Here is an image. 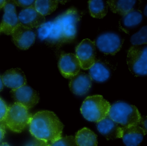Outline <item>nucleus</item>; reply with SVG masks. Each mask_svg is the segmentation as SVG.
Returning a JSON list of instances; mask_svg holds the SVG:
<instances>
[{
	"label": "nucleus",
	"instance_id": "obj_1",
	"mask_svg": "<svg viewBox=\"0 0 147 146\" xmlns=\"http://www.w3.org/2000/svg\"><path fill=\"white\" fill-rule=\"evenodd\" d=\"M29 125L31 134L36 139L50 143L62 137L63 125L53 112H38L32 116Z\"/></svg>",
	"mask_w": 147,
	"mask_h": 146
},
{
	"label": "nucleus",
	"instance_id": "obj_2",
	"mask_svg": "<svg viewBox=\"0 0 147 146\" xmlns=\"http://www.w3.org/2000/svg\"><path fill=\"white\" fill-rule=\"evenodd\" d=\"M111 106L101 95L89 96L83 101L81 112L86 120L97 123L108 116Z\"/></svg>",
	"mask_w": 147,
	"mask_h": 146
},
{
	"label": "nucleus",
	"instance_id": "obj_3",
	"mask_svg": "<svg viewBox=\"0 0 147 146\" xmlns=\"http://www.w3.org/2000/svg\"><path fill=\"white\" fill-rule=\"evenodd\" d=\"M108 116L123 127L138 125L141 118L136 106L123 101H118L111 106Z\"/></svg>",
	"mask_w": 147,
	"mask_h": 146
},
{
	"label": "nucleus",
	"instance_id": "obj_4",
	"mask_svg": "<svg viewBox=\"0 0 147 146\" xmlns=\"http://www.w3.org/2000/svg\"><path fill=\"white\" fill-rule=\"evenodd\" d=\"M32 116L28 108L15 102L8 106L4 123L11 130L20 133L29 125Z\"/></svg>",
	"mask_w": 147,
	"mask_h": 146
},
{
	"label": "nucleus",
	"instance_id": "obj_5",
	"mask_svg": "<svg viewBox=\"0 0 147 146\" xmlns=\"http://www.w3.org/2000/svg\"><path fill=\"white\" fill-rule=\"evenodd\" d=\"M127 63L130 71L136 76H144L147 74V46H131L128 51Z\"/></svg>",
	"mask_w": 147,
	"mask_h": 146
},
{
	"label": "nucleus",
	"instance_id": "obj_6",
	"mask_svg": "<svg viewBox=\"0 0 147 146\" xmlns=\"http://www.w3.org/2000/svg\"><path fill=\"white\" fill-rule=\"evenodd\" d=\"M39 38L50 45L63 43V32L58 18L53 21L45 22L38 30Z\"/></svg>",
	"mask_w": 147,
	"mask_h": 146
},
{
	"label": "nucleus",
	"instance_id": "obj_7",
	"mask_svg": "<svg viewBox=\"0 0 147 146\" xmlns=\"http://www.w3.org/2000/svg\"><path fill=\"white\" fill-rule=\"evenodd\" d=\"M57 18L62 28L64 42L72 41L77 34V25L80 19L78 11L71 8Z\"/></svg>",
	"mask_w": 147,
	"mask_h": 146
},
{
	"label": "nucleus",
	"instance_id": "obj_8",
	"mask_svg": "<svg viewBox=\"0 0 147 146\" xmlns=\"http://www.w3.org/2000/svg\"><path fill=\"white\" fill-rule=\"evenodd\" d=\"M123 39L115 33H102L97 38L96 46L101 52L107 55H114L119 51L123 45Z\"/></svg>",
	"mask_w": 147,
	"mask_h": 146
},
{
	"label": "nucleus",
	"instance_id": "obj_9",
	"mask_svg": "<svg viewBox=\"0 0 147 146\" xmlns=\"http://www.w3.org/2000/svg\"><path fill=\"white\" fill-rule=\"evenodd\" d=\"M76 52L82 69H89L96 62L95 43L89 39L83 40L76 47Z\"/></svg>",
	"mask_w": 147,
	"mask_h": 146
},
{
	"label": "nucleus",
	"instance_id": "obj_10",
	"mask_svg": "<svg viewBox=\"0 0 147 146\" xmlns=\"http://www.w3.org/2000/svg\"><path fill=\"white\" fill-rule=\"evenodd\" d=\"M11 93L15 102L23 105L28 109L34 107L40 99L38 92L26 84L19 88L12 89Z\"/></svg>",
	"mask_w": 147,
	"mask_h": 146
},
{
	"label": "nucleus",
	"instance_id": "obj_11",
	"mask_svg": "<svg viewBox=\"0 0 147 146\" xmlns=\"http://www.w3.org/2000/svg\"><path fill=\"white\" fill-rule=\"evenodd\" d=\"M11 35L13 42L20 50H28L34 44L36 39L34 31L20 23L15 27Z\"/></svg>",
	"mask_w": 147,
	"mask_h": 146
},
{
	"label": "nucleus",
	"instance_id": "obj_12",
	"mask_svg": "<svg viewBox=\"0 0 147 146\" xmlns=\"http://www.w3.org/2000/svg\"><path fill=\"white\" fill-rule=\"evenodd\" d=\"M16 7L13 1H7L4 7L5 14L0 24V34L4 33L6 35H11L19 24Z\"/></svg>",
	"mask_w": 147,
	"mask_h": 146
},
{
	"label": "nucleus",
	"instance_id": "obj_13",
	"mask_svg": "<svg viewBox=\"0 0 147 146\" xmlns=\"http://www.w3.org/2000/svg\"><path fill=\"white\" fill-rule=\"evenodd\" d=\"M58 68L63 77L70 79L78 74L81 68L79 59L73 53L61 55L58 62Z\"/></svg>",
	"mask_w": 147,
	"mask_h": 146
},
{
	"label": "nucleus",
	"instance_id": "obj_14",
	"mask_svg": "<svg viewBox=\"0 0 147 146\" xmlns=\"http://www.w3.org/2000/svg\"><path fill=\"white\" fill-rule=\"evenodd\" d=\"M18 17L19 23L30 29L39 28L45 21V17L36 10L35 6L24 9Z\"/></svg>",
	"mask_w": 147,
	"mask_h": 146
},
{
	"label": "nucleus",
	"instance_id": "obj_15",
	"mask_svg": "<svg viewBox=\"0 0 147 146\" xmlns=\"http://www.w3.org/2000/svg\"><path fill=\"white\" fill-rule=\"evenodd\" d=\"M97 129L99 132L107 140L115 139L122 137V127L113 121L109 116L97 122Z\"/></svg>",
	"mask_w": 147,
	"mask_h": 146
},
{
	"label": "nucleus",
	"instance_id": "obj_16",
	"mask_svg": "<svg viewBox=\"0 0 147 146\" xmlns=\"http://www.w3.org/2000/svg\"><path fill=\"white\" fill-rule=\"evenodd\" d=\"M92 85V80L89 75L80 72L71 78L69 87L71 92L76 95L82 96L89 91Z\"/></svg>",
	"mask_w": 147,
	"mask_h": 146
},
{
	"label": "nucleus",
	"instance_id": "obj_17",
	"mask_svg": "<svg viewBox=\"0 0 147 146\" xmlns=\"http://www.w3.org/2000/svg\"><path fill=\"white\" fill-rule=\"evenodd\" d=\"M122 137L125 146H138L146 132L138 125L122 127Z\"/></svg>",
	"mask_w": 147,
	"mask_h": 146
},
{
	"label": "nucleus",
	"instance_id": "obj_18",
	"mask_svg": "<svg viewBox=\"0 0 147 146\" xmlns=\"http://www.w3.org/2000/svg\"><path fill=\"white\" fill-rule=\"evenodd\" d=\"M1 77L4 85L12 89L19 88L27 83L24 73L19 68L6 70Z\"/></svg>",
	"mask_w": 147,
	"mask_h": 146
},
{
	"label": "nucleus",
	"instance_id": "obj_19",
	"mask_svg": "<svg viewBox=\"0 0 147 146\" xmlns=\"http://www.w3.org/2000/svg\"><path fill=\"white\" fill-rule=\"evenodd\" d=\"M89 69V76L91 79L97 82H105L111 75L109 68L100 61L95 62Z\"/></svg>",
	"mask_w": 147,
	"mask_h": 146
},
{
	"label": "nucleus",
	"instance_id": "obj_20",
	"mask_svg": "<svg viewBox=\"0 0 147 146\" xmlns=\"http://www.w3.org/2000/svg\"><path fill=\"white\" fill-rule=\"evenodd\" d=\"M136 2L135 0H109L107 1L113 13L123 16L134 9Z\"/></svg>",
	"mask_w": 147,
	"mask_h": 146
},
{
	"label": "nucleus",
	"instance_id": "obj_21",
	"mask_svg": "<svg viewBox=\"0 0 147 146\" xmlns=\"http://www.w3.org/2000/svg\"><path fill=\"white\" fill-rule=\"evenodd\" d=\"M76 141L78 146H97V136L88 128L79 130L76 135Z\"/></svg>",
	"mask_w": 147,
	"mask_h": 146
},
{
	"label": "nucleus",
	"instance_id": "obj_22",
	"mask_svg": "<svg viewBox=\"0 0 147 146\" xmlns=\"http://www.w3.org/2000/svg\"><path fill=\"white\" fill-rule=\"evenodd\" d=\"M89 9L91 16L96 19L104 18L107 13V3L101 0H90L88 1Z\"/></svg>",
	"mask_w": 147,
	"mask_h": 146
},
{
	"label": "nucleus",
	"instance_id": "obj_23",
	"mask_svg": "<svg viewBox=\"0 0 147 146\" xmlns=\"http://www.w3.org/2000/svg\"><path fill=\"white\" fill-rule=\"evenodd\" d=\"M59 1L57 0H36L35 8L38 13L45 16L52 13L56 9Z\"/></svg>",
	"mask_w": 147,
	"mask_h": 146
},
{
	"label": "nucleus",
	"instance_id": "obj_24",
	"mask_svg": "<svg viewBox=\"0 0 147 146\" xmlns=\"http://www.w3.org/2000/svg\"><path fill=\"white\" fill-rule=\"evenodd\" d=\"M143 15L141 11L133 10L123 16L122 23L128 28H132L138 25L142 21Z\"/></svg>",
	"mask_w": 147,
	"mask_h": 146
},
{
	"label": "nucleus",
	"instance_id": "obj_25",
	"mask_svg": "<svg viewBox=\"0 0 147 146\" xmlns=\"http://www.w3.org/2000/svg\"><path fill=\"white\" fill-rule=\"evenodd\" d=\"M147 26L143 27L140 31L132 35L131 42L133 46L146 44L147 43Z\"/></svg>",
	"mask_w": 147,
	"mask_h": 146
},
{
	"label": "nucleus",
	"instance_id": "obj_26",
	"mask_svg": "<svg viewBox=\"0 0 147 146\" xmlns=\"http://www.w3.org/2000/svg\"><path fill=\"white\" fill-rule=\"evenodd\" d=\"M48 146H78L75 137L73 136H65L52 142L48 143Z\"/></svg>",
	"mask_w": 147,
	"mask_h": 146
},
{
	"label": "nucleus",
	"instance_id": "obj_27",
	"mask_svg": "<svg viewBox=\"0 0 147 146\" xmlns=\"http://www.w3.org/2000/svg\"><path fill=\"white\" fill-rule=\"evenodd\" d=\"M13 1L16 6L21 7L24 9L28 8L33 7L35 6L36 1L30 0V1H26V0H15Z\"/></svg>",
	"mask_w": 147,
	"mask_h": 146
},
{
	"label": "nucleus",
	"instance_id": "obj_28",
	"mask_svg": "<svg viewBox=\"0 0 147 146\" xmlns=\"http://www.w3.org/2000/svg\"><path fill=\"white\" fill-rule=\"evenodd\" d=\"M7 109L8 106L6 103L0 98V123H4V120L7 113Z\"/></svg>",
	"mask_w": 147,
	"mask_h": 146
},
{
	"label": "nucleus",
	"instance_id": "obj_29",
	"mask_svg": "<svg viewBox=\"0 0 147 146\" xmlns=\"http://www.w3.org/2000/svg\"><path fill=\"white\" fill-rule=\"evenodd\" d=\"M25 146H48V142L35 138L29 142Z\"/></svg>",
	"mask_w": 147,
	"mask_h": 146
},
{
	"label": "nucleus",
	"instance_id": "obj_30",
	"mask_svg": "<svg viewBox=\"0 0 147 146\" xmlns=\"http://www.w3.org/2000/svg\"><path fill=\"white\" fill-rule=\"evenodd\" d=\"M5 126L3 123H0V142L5 137L6 134Z\"/></svg>",
	"mask_w": 147,
	"mask_h": 146
},
{
	"label": "nucleus",
	"instance_id": "obj_31",
	"mask_svg": "<svg viewBox=\"0 0 147 146\" xmlns=\"http://www.w3.org/2000/svg\"><path fill=\"white\" fill-rule=\"evenodd\" d=\"M139 124H141L142 126V129L144 130L147 133V118L146 117H141V119H140Z\"/></svg>",
	"mask_w": 147,
	"mask_h": 146
},
{
	"label": "nucleus",
	"instance_id": "obj_32",
	"mask_svg": "<svg viewBox=\"0 0 147 146\" xmlns=\"http://www.w3.org/2000/svg\"><path fill=\"white\" fill-rule=\"evenodd\" d=\"M7 1H5V0H0V10L4 7V6L5 5Z\"/></svg>",
	"mask_w": 147,
	"mask_h": 146
},
{
	"label": "nucleus",
	"instance_id": "obj_33",
	"mask_svg": "<svg viewBox=\"0 0 147 146\" xmlns=\"http://www.w3.org/2000/svg\"><path fill=\"white\" fill-rule=\"evenodd\" d=\"M4 85L3 81H2V77L0 75V92L2 91V89H3Z\"/></svg>",
	"mask_w": 147,
	"mask_h": 146
},
{
	"label": "nucleus",
	"instance_id": "obj_34",
	"mask_svg": "<svg viewBox=\"0 0 147 146\" xmlns=\"http://www.w3.org/2000/svg\"><path fill=\"white\" fill-rule=\"evenodd\" d=\"M0 146H10L8 143H2L0 144Z\"/></svg>",
	"mask_w": 147,
	"mask_h": 146
},
{
	"label": "nucleus",
	"instance_id": "obj_35",
	"mask_svg": "<svg viewBox=\"0 0 147 146\" xmlns=\"http://www.w3.org/2000/svg\"><path fill=\"white\" fill-rule=\"evenodd\" d=\"M144 15H145V16H147V6L145 7V9H144Z\"/></svg>",
	"mask_w": 147,
	"mask_h": 146
}]
</instances>
